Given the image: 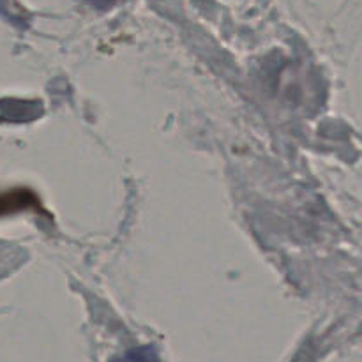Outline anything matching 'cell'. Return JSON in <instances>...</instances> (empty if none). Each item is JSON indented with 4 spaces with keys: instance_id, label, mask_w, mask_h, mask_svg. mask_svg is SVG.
<instances>
[{
    "instance_id": "cell-1",
    "label": "cell",
    "mask_w": 362,
    "mask_h": 362,
    "mask_svg": "<svg viewBox=\"0 0 362 362\" xmlns=\"http://www.w3.org/2000/svg\"><path fill=\"white\" fill-rule=\"evenodd\" d=\"M28 207H35V198L27 189H16L0 194V216L23 211Z\"/></svg>"
},
{
    "instance_id": "cell-2",
    "label": "cell",
    "mask_w": 362,
    "mask_h": 362,
    "mask_svg": "<svg viewBox=\"0 0 362 362\" xmlns=\"http://www.w3.org/2000/svg\"><path fill=\"white\" fill-rule=\"evenodd\" d=\"M117 362H158V357H156L154 350L140 349L133 350V352H129L126 357H122V359Z\"/></svg>"
}]
</instances>
